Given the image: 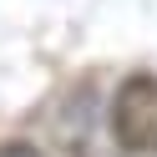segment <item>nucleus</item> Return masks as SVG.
I'll return each mask as SVG.
<instances>
[{
  "label": "nucleus",
  "instance_id": "obj_1",
  "mask_svg": "<svg viewBox=\"0 0 157 157\" xmlns=\"http://www.w3.org/2000/svg\"><path fill=\"white\" fill-rule=\"evenodd\" d=\"M112 137L137 157H157V76L137 71L112 96Z\"/></svg>",
  "mask_w": 157,
  "mask_h": 157
},
{
  "label": "nucleus",
  "instance_id": "obj_2",
  "mask_svg": "<svg viewBox=\"0 0 157 157\" xmlns=\"http://www.w3.org/2000/svg\"><path fill=\"white\" fill-rule=\"evenodd\" d=\"M0 157H41V152H36L31 142H5V147H0Z\"/></svg>",
  "mask_w": 157,
  "mask_h": 157
}]
</instances>
